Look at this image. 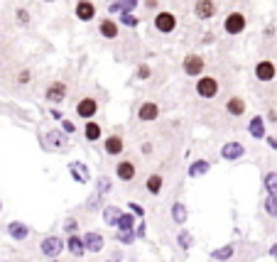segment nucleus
Segmentation results:
<instances>
[{
	"instance_id": "f257e3e1",
	"label": "nucleus",
	"mask_w": 277,
	"mask_h": 262,
	"mask_svg": "<svg viewBox=\"0 0 277 262\" xmlns=\"http://www.w3.org/2000/svg\"><path fill=\"white\" fill-rule=\"evenodd\" d=\"M221 88L223 83L216 74H201L194 83V93L199 101H216L221 96Z\"/></svg>"
},
{
	"instance_id": "f03ea898",
	"label": "nucleus",
	"mask_w": 277,
	"mask_h": 262,
	"mask_svg": "<svg viewBox=\"0 0 277 262\" xmlns=\"http://www.w3.org/2000/svg\"><path fill=\"white\" fill-rule=\"evenodd\" d=\"M152 27L157 35H174L177 27H179V17H177L174 10H169V8H160L152 15Z\"/></svg>"
},
{
	"instance_id": "7ed1b4c3",
	"label": "nucleus",
	"mask_w": 277,
	"mask_h": 262,
	"mask_svg": "<svg viewBox=\"0 0 277 262\" xmlns=\"http://www.w3.org/2000/svg\"><path fill=\"white\" fill-rule=\"evenodd\" d=\"M223 32L228 35V37H240L245 29H248V15L243 13V10H231V13L223 17Z\"/></svg>"
},
{
	"instance_id": "20e7f679",
	"label": "nucleus",
	"mask_w": 277,
	"mask_h": 262,
	"mask_svg": "<svg viewBox=\"0 0 277 262\" xmlns=\"http://www.w3.org/2000/svg\"><path fill=\"white\" fill-rule=\"evenodd\" d=\"M206 56L204 54H196V52H189V54L181 59V71H184V76H189V79H199L201 74H206Z\"/></svg>"
},
{
	"instance_id": "39448f33",
	"label": "nucleus",
	"mask_w": 277,
	"mask_h": 262,
	"mask_svg": "<svg viewBox=\"0 0 277 262\" xmlns=\"http://www.w3.org/2000/svg\"><path fill=\"white\" fill-rule=\"evenodd\" d=\"M67 96H69V83L64 79H54V81L47 83V88H44V101L49 106H61L67 101Z\"/></svg>"
},
{
	"instance_id": "423d86ee",
	"label": "nucleus",
	"mask_w": 277,
	"mask_h": 262,
	"mask_svg": "<svg viewBox=\"0 0 277 262\" xmlns=\"http://www.w3.org/2000/svg\"><path fill=\"white\" fill-rule=\"evenodd\" d=\"M98 108H101V101L96 96H81L76 101V106H74V113L81 120H94L98 115Z\"/></svg>"
},
{
	"instance_id": "0eeeda50",
	"label": "nucleus",
	"mask_w": 277,
	"mask_h": 262,
	"mask_svg": "<svg viewBox=\"0 0 277 262\" xmlns=\"http://www.w3.org/2000/svg\"><path fill=\"white\" fill-rule=\"evenodd\" d=\"M219 0H194V5H192V13H194L196 20H201V22H208V20H213L216 15H219Z\"/></svg>"
},
{
	"instance_id": "6e6552de",
	"label": "nucleus",
	"mask_w": 277,
	"mask_h": 262,
	"mask_svg": "<svg viewBox=\"0 0 277 262\" xmlns=\"http://www.w3.org/2000/svg\"><path fill=\"white\" fill-rule=\"evenodd\" d=\"M277 79V64L275 59H260L255 64V81L260 83H272Z\"/></svg>"
},
{
	"instance_id": "1a4fd4ad",
	"label": "nucleus",
	"mask_w": 277,
	"mask_h": 262,
	"mask_svg": "<svg viewBox=\"0 0 277 262\" xmlns=\"http://www.w3.org/2000/svg\"><path fill=\"white\" fill-rule=\"evenodd\" d=\"M98 35H101V40L115 42L120 37V22L113 20V17H101L98 20Z\"/></svg>"
},
{
	"instance_id": "9d476101",
	"label": "nucleus",
	"mask_w": 277,
	"mask_h": 262,
	"mask_svg": "<svg viewBox=\"0 0 277 262\" xmlns=\"http://www.w3.org/2000/svg\"><path fill=\"white\" fill-rule=\"evenodd\" d=\"M162 115V108L157 101H142L138 106V120L140 123H157V118Z\"/></svg>"
},
{
	"instance_id": "9b49d317",
	"label": "nucleus",
	"mask_w": 277,
	"mask_h": 262,
	"mask_svg": "<svg viewBox=\"0 0 277 262\" xmlns=\"http://www.w3.org/2000/svg\"><path fill=\"white\" fill-rule=\"evenodd\" d=\"M64 248H67V240H61L59 235H47L40 245L44 257H59V255L64 252Z\"/></svg>"
},
{
	"instance_id": "f8f14e48",
	"label": "nucleus",
	"mask_w": 277,
	"mask_h": 262,
	"mask_svg": "<svg viewBox=\"0 0 277 262\" xmlns=\"http://www.w3.org/2000/svg\"><path fill=\"white\" fill-rule=\"evenodd\" d=\"M74 15H76L79 22H94L98 15L96 3L94 0H76L74 3Z\"/></svg>"
},
{
	"instance_id": "ddd939ff",
	"label": "nucleus",
	"mask_w": 277,
	"mask_h": 262,
	"mask_svg": "<svg viewBox=\"0 0 277 262\" xmlns=\"http://www.w3.org/2000/svg\"><path fill=\"white\" fill-rule=\"evenodd\" d=\"M223 108H226V113H228L231 118H243L245 111H248V103H245L243 96H228L226 103H223Z\"/></svg>"
},
{
	"instance_id": "4468645a",
	"label": "nucleus",
	"mask_w": 277,
	"mask_h": 262,
	"mask_svg": "<svg viewBox=\"0 0 277 262\" xmlns=\"http://www.w3.org/2000/svg\"><path fill=\"white\" fill-rule=\"evenodd\" d=\"M115 177L118 181H133L138 177V167L133 159H120V162H115Z\"/></svg>"
},
{
	"instance_id": "2eb2a0df",
	"label": "nucleus",
	"mask_w": 277,
	"mask_h": 262,
	"mask_svg": "<svg viewBox=\"0 0 277 262\" xmlns=\"http://www.w3.org/2000/svg\"><path fill=\"white\" fill-rule=\"evenodd\" d=\"M245 154V147H243V142H238V140H231V142H223L221 147V157L226 162H236Z\"/></svg>"
},
{
	"instance_id": "dca6fc26",
	"label": "nucleus",
	"mask_w": 277,
	"mask_h": 262,
	"mask_svg": "<svg viewBox=\"0 0 277 262\" xmlns=\"http://www.w3.org/2000/svg\"><path fill=\"white\" fill-rule=\"evenodd\" d=\"M125 150V140L115 133V135H108V138L103 140V152L108 154V157H118V154H123Z\"/></svg>"
},
{
	"instance_id": "f3484780",
	"label": "nucleus",
	"mask_w": 277,
	"mask_h": 262,
	"mask_svg": "<svg viewBox=\"0 0 277 262\" xmlns=\"http://www.w3.org/2000/svg\"><path fill=\"white\" fill-rule=\"evenodd\" d=\"M69 133H64V130H49L44 140H49L52 145L47 147V150H67L69 147V138H67Z\"/></svg>"
},
{
	"instance_id": "a211bd4d",
	"label": "nucleus",
	"mask_w": 277,
	"mask_h": 262,
	"mask_svg": "<svg viewBox=\"0 0 277 262\" xmlns=\"http://www.w3.org/2000/svg\"><path fill=\"white\" fill-rule=\"evenodd\" d=\"M67 250L71 252V257H76V260H81L83 252H88V250H86V243H83V238L81 235H76V233H71L69 238H67Z\"/></svg>"
},
{
	"instance_id": "6ab92c4d",
	"label": "nucleus",
	"mask_w": 277,
	"mask_h": 262,
	"mask_svg": "<svg viewBox=\"0 0 277 262\" xmlns=\"http://www.w3.org/2000/svg\"><path fill=\"white\" fill-rule=\"evenodd\" d=\"M83 243H86V250L94 252V255H98L101 250L106 248V238H103L101 233H96V231H91V233L83 235Z\"/></svg>"
},
{
	"instance_id": "aec40b11",
	"label": "nucleus",
	"mask_w": 277,
	"mask_h": 262,
	"mask_svg": "<svg viewBox=\"0 0 277 262\" xmlns=\"http://www.w3.org/2000/svg\"><path fill=\"white\" fill-rule=\"evenodd\" d=\"M69 174L71 179L79 181V184H88L91 181V172H88V167L83 162H69Z\"/></svg>"
},
{
	"instance_id": "412c9836",
	"label": "nucleus",
	"mask_w": 277,
	"mask_h": 262,
	"mask_svg": "<svg viewBox=\"0 0 277 262\" xmlns=\"http://www.w3.org/2000/svg\"><path fill=\"white\" fill-rule=\"evenodd\" d=\"M83 138L88 140V142H98V140L103 138V127H101V123H96V118L83 123Z\"/></svg>"
},
{
	"instance_id": "4be33fe9",
	"label": "nucleus",
	"mask_w": 277,
	"mask_h": 262,
	"mask_svg": "<svg viewBox=\"0 0 277 262\" xmlns=\"http://www.w3.org/2000/svg\"><path fill=\"white\" fill-rule=\"evenodd\" d=\"M265 125H267V120H265L263 115H255V118L248 120V133L255 140H265Z\"/></svg>"
},
{
	"instance_id": "5701e85b",
	"label": "nucleus",
	"mask_w": 277,
	"mask_h": 262,
	"mask_svg": "<svg viewBox=\"0 0 277 262\" xmlns=\"http://www.w3.org/2000/svg\"><path fill=\"white\" fill-rule=\"evenodd\" d=\"M8 235H10L13 240H27L29 228L22 221H10L8 223Z\"/></svg>"
},
{
	"instance_id": "b1692460",
	"label": "nucleus",
	"mask_w": 277,
	"mask_h": 262,
	"mask_svg": "<svg viewBox=\"0 0 277 262\" xmlns=\"http://www.w3.org/2000/svg\"><path fill=\"white\" fill-rule=\"evenodd\" d=\"M208 169H211V162H208V159H196V162H192V165H189L187 174H189L192 179H196V177H204Z\"/></svg>"
},
{
	"instance_id": "393cba45",
	"label": "nucleus",
	"mask_w": 277,
	"mask_h": 262,
	"mask_svg": "<svg viewBox=\"0 0 277 262\" xmlns=\"http://www.w3.org/2000/svg\"><path fill=\"white\" fill-rule=\"evenodd\" d=\"M233 252H236V245L233 243H228V245H223V248H216L213 252H211V260L216 262H226L233 257Z\"/></svg>"
},
{
	"instance_id": "a878e982",
	"label": "nucleus",
	"mask_w": 277,
	"mask_h": 262,
	"mask_svg": "<svg viewBox=\"0 0 277 262\" xmlns=\"http://www.w3.org/2000/svg\"><path fill=\"white\" fill-rule=\"evenodd\" d=\"M145 186H147V191L152 193V196H160V193H162V186H165V179H162V174H150Z\"/></svg>"
},
{
	"instance_id": "bb28decb",
	"label": "nucleus",
	"mask_w": 277,
	"mask_h": 262,
	"mask_svg": "<svg viewBox=\"0 0 277 262\" xmlns=\"http://www.w3.org/2000/svg\"><path fill=\"white\" fill-rule=\"evenodd\" d=\"M123 216V211L118 206H106L103 208V223L106 225H118V218Z\"/></svg>"
},
{
	"instance_id": "cd10ccee",
	"label": "nucleus",
	"mask_w": 277,
	"mask_h": 262,
	"mask_svg": "<svg viewBox=\"0 0 277 262\" xmlns=\"http://www.w3.org/2000/svg\"><path fill=\"white\" fill-rule=\"evenodd\" d=\"M32 81H35V71L29 69V67L17 69V74H15V83H17V86H29Z\"/></svg>"
},
{
	"instance_id": "c85d7f7f",
	"label": "nucleus",
	"mask_w": 277,
	"mask_h": 262,
	"mask_svg": "<svg viewBox=\"0 0 277 262\" xmlns=\"http://www.w3.org/2000/svg\"><path fill=\"white\" fill-rule=\"evenodd\" d=\"M187 218H189V213H187V206H184L181 201L172 204V221H174V223H187Z\"/></svg>"
},
{
	"instance_id": "c756f323",
	"label": "nucleus",
	"mask_w": 277,
	"mask_h": 262,
	"mask_svg": "<svg viewBox=\"0 0 277 262\" xmlns=\"http://www.w3.org/2000/svg\"><path fill=\"white\" fill-rule=\"evenodd\" d=\"M118 231H135V213L130 211V213H123L120 218H118V225H115Z\"/></svg>"
},
{
	"instance_id": "7c9ffc66",
	"label": "nucleus",
	"mask_w": 277,
	"mask_h": 262,
	"mask_svg": "<svg viewBox=\"0 0 277 262\" xmlns=\"http://www.w3.org/2000/svg\"><path fill=\"white\" fill-rule=\"evenodd\" d=\"M15 20H17V25L29 27V22H32V15H29L27 8H17V10H15Z\"/></svg>"
},
{
	"instance_id": "2f4dec72",
	"label": "nucleus",
	"mask_w": 277,
	"mask_h": 262,
	"mask_svg": "<svg viewBox=\"0 0 277 262\" xmlns=\"http://www.w3.org/2000/svg\"><path fill=\"white\" fill-rule=\"evenodd\" d=\"M135 79H138V81H150V79H152V67H150V64H138Z\"/></svg>"
},
{
	"instance_id": "473e14b6",
	"label": "nucleus",
	"mask_w": 277,
	"mask_h": 262,
	"mask_svg": "<svg viewBox=\"0 0 277 262\" xmlns=\"http://www.w3.org/2000/svg\"><path fill=\"white\" fill-rule=\"evenodd\" d=\"M265 211H267L270 218H277V193H267V199H265Z\"/></svg>"
},
{
	"instance_id": "72a5a7b5",
	"label": "nucleus",
	"mask_w": 277,
	"mask_h": 262,
	"mask_svg": "<svg viewBox=\"0 0 277 262\" xmlns=\"http://www.w3.org/2000/svg\"><path fill=\"white\" fill-rule=\"evenodd\" d=\"M263 184L267 189V193H277V172H267L263 177Z\"/></svg>"
},
{
	"instance_id": "f704fd0d",
	"label": "nucleus",
	"mask_w": 277,
	"mask_h": 262,
	"mask_svg": "<svg viewBox=\"0 0 277 262\" xmlns=\"http://www.w3.org/2000/svg\"><path fill=\"white\" fill-rule=\"evenodd\" d=\"M118 22L125 25V27H138L140 17H135V15H130V13H120V15H118Z\"/></svg>"
},
{
	"instance_id": "c9c22d12",
	"label": "nucleus",
	"mask_w": 277,
	"mask_h": 262,
	"mask_svg": "<svg viewBox=\"0 0 277 262\" xmlns=\"http://www.w3.org/2000/svg\"><path fill=\"white\" fill-rule=\"evenodd\" d=\"M192 243H194V238H192L189 231H181V233L177 235V245H179L181 250H189L192 248Z\"/></svg>"
},
{
	"instance_id": "e433bc0d",
	"label": "nucleus",
	"mask_w": 277,
	"mask_h": 262,
	"mask_svg": "<svg viewBox=\"0 0 277 262\" xmlns=\"http://www.w3.org/2000/svg\"><path fill=\"white\" fill-rule=\"evenodd\" d=\"M118 240H120L123 245H130L133 240H138V233H135V231H118Z\"/></svg>"
},
{
	"instance_id": "4c0bfd02",
	"label": "nucleus",
	"mask_w": 277,
	"mask_h": 262,
	"mask_svg": "<svg viewBox=\"0 0 277 262\" xmlns=\"http://www.w3.org/2000/svg\"><path fill=\"white\" fill-rule=\"evenodd\" d=\"M108 189H111V179H108V177H101V179H98L96 191H98V193H106Z\"/></svg>"
},
{
	"instance_id": "58836bf2",
	"label": "nucleus",
	"mask_w": 277,
	"mask_h": 262,
	"mask_svg": "<svg viewBox=\"0 0 277 262\" xmlns=\"http://www.w3.org/2000/svg\"><path fill=\"white\" fill-rule=\"evenodd\" d=\"M130 211H133V213H135V216H138V218H142V216H145V208L140 206V204H135V201H130Z\"/></svg>"
},
{
	"instance_id": "ea45409f",
	"label": "nucleus",
	"mask_w": 277,
	"mask_h": 262,
	"mask_svg": "<svg viewBox=\"0 0 277 262\" xmlns=\"http://www.w3.org/2000/svg\"><path fill=\"white\" fill-rule=\"evenodd\" d=\"M142 5H145L147 10H152V13L160 10V0H142Z\"/></svg>"
},
{
	"instance_id": "a19ab883",
	"label": "nucleus",
	"mask_w": 277,
	"mask_h": 262,
	"mask_svg": "<svg viewBox=\"0 0 277 262\" xmlns=\"http://www.w3.org/2000/svg\"><path fill=\"white\" fill-rule=\"evenodd\" d=\"M61 130H64V133H76V125L71 123V120H67V118H64V120H61Z\"/></svg>"
},
{
	"instance_id": "79ce46f5",
	"label": "nucleus",
	"mask_w": 277,
	"mask_h": 262,
	"mask_svg": "<svg viewBox=\"0 0 277 262\" xmlns=\"http://www.w3.org/2000/svg\"><path fill=\"white\" fill-rule=\"evenodd\" d=\"M101 196H103V193H94V196H91V199H88V208H96V206H101Z\"/></svg>"
},
{
	"instance_id": "37998d69",
	"label": "nucleus",
	"mask_w": 277,
	"mask_h": 262,
	"mask_svg": "<svg viewBox=\"0 0 277 262\" xmlns=\"http://www.w3.org/2000/svg\"><path fill=\"white\" fill-rule=\"evenodd\" d=\"M265 142H267V147H270V150L277 152V138H275V135H265Z\"/></svg>"
},
{
	"instance_id": "c03bdc74",
	"label": "nucleus",
	"mask_w": 277,
	"mask_h": 262,
	"mask_svg": "<svg viewBox=\"0 0 277 262\" xmlns=\"http://www.w3.org/2000/svg\"><path fill=\"white\" fill-rule=\"evenodd\" d=\"M52 118H54V120H64V113H61V108H56V106H52Z\"/></svg>"
},
{
	"instance_id": "a18cd8bd",
	"label": "nucleus",
	"mask_w": 277,
	"mask_h": 262,
	"mask_svg": "<svg viewBox=\"0 0 277 262\" xmlns=\"http://www.w3.org/2000/svg\"><path fill=\"white\" fill-rule=\"evenodd\" d=\"M265 120H267V123H277V111H275V108H270V111H267Z\"/></svg>"
},
{
	"instance_id": "49530a36",
	"label": "nucleus",
	"mask_w": 277,
	"mask_h": 262,
	"mask_svg": "<svg viewBox=\"0 0 277 262\" xmlns=\"http://www.w3.org/2000/svg\"><path fill=\"white\" fill-rule=\"evenodd\" d=\"M67 231H69V233L76 231V221H74V218H67Z\"/></svg>"
},
{
	"instance_id": "de8ad7c7",
	"label": "nucleus",
	"mask_w": 277,
	"mask_h": 262,
	"mask_svg": "<svg viewBox=\"0 0 277 262\" xmlns=\"http://www.w3.org/2000/svg\"><path fill=\"white\" fill-rule=\"evenodd\" d=\"M135 233H138V238H145V223H140L138 228H135Z\"/></svg>"
},
{
	"instance_id": "09e8293b",
	"label": "nucleus",
	"mask_w": 277,
	"mask_h": 262,
	"mask_svg": "<svg viewBox=\"0 0 277 262\" xmlns=\"http://www.w3.org/2000/svg\"><path fill=\"white\" fill-rule=\"evenodd\" d=\"M270 255H272V257H277V243L272 245V248H270Z\"/></svg>"
},
{
	"instance_id": "8fccbe9b",
	"label": "nucleus",
	"mask_w": 277,
	"mask_h": 262,
	"mask_svg": "<svg viewBox=\"0 0 277 262\" xmlns=\"http://www.w3.org/2000/svg\"><path fill=\"white\" fill-rule=\"evenodd\" d=\"M40 3H49V5H52V3H56V0H40Z\"/></svg>"
},
{
	"instance_id": "3c124183",
	"label": "nucleus",
	"mask_w": 277,
	"mask_h": 262,
	"mask_svg": "<svg viewBox=\"0 0 277 262\" xmlns=\"http://www.w3.org/2000/svg\"><path fill=\"white\" fill-rule=\"evenodd\" d=\"M108 262H120V257H113V260H108Z\"/></svg>"
},
{
	"instance_id": "603ef678",
	"label": "nucleus",
	"mask_w": 277,
	"mask_h": 262,
	"mask_svg": "<svg viewBox=\"0 0 277 262\" xmlns=\"http://www.w3.org/2000/svg\"><path fill=\"white\" fill-rule=\"evenodd\" d=\"M0 67H3V56H0Z\"/></svg>"
},
{
	"instance_id": "864d4df0",
	"label": "nucleus",
	"mask_w": 277,
	"mask_h": 262,
	"mask_svg": "<svg viewBox=\"0 0 277 262\" xmlns=\"http://www.w3.org/2000/svg\"><path fill=\"white\" fill-rule=\"evenodd\" d=\"M0 211H3V201H0Z\"/></svg>"
},
{
	"instance_id": "5fc2aeb1",
	"label": "nucleus",
	"mask_w": 277,
	"mask_h": 262,
	"mask_svg": "<svg viewBox=\"0 0 277 262\" xmlns=\"http://www.w3.org/2000/svg\"><path fill=\"white\" fill-rule=\"evenodd\" d=\"M3 262H13V260H3Z\"/></svg>"
},
{
	"instance_id": "6e6d98bb",
	"label": "nucleus",
	"mask_w": 277,
	"mask_h": 262,
	"mask_svg": "<svg viewBox=\"0 0 277 262\" xmlns=\"http://www.w3.org/2000/svg\"><path fill=\"white\" fill-rule=\"evenodd\" d=\"M54 262H59V260H54Z\"/></svg>"
}]
</instances>
